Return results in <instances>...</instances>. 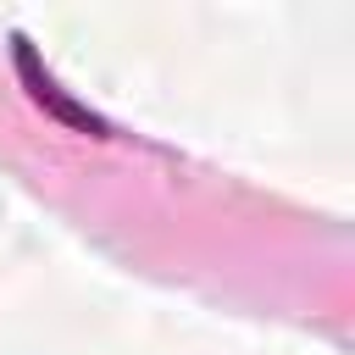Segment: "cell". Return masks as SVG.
I'll use <instances>...</instances> for the list:
<instances>
[{
  "instance_id": "cell-1",
  "label": "cell",
  "mask_w": 355,
  "mask_h": 355,
  "mask_svg": "<svg viewBox=\"0 0 355 355\" xmlns=\"http://www.w3.org/2000/svg\"><path fill=\"white\" fill-rule=\"evenodd\" d=\"M17 67H22V78H28V89H33V100H39V105H50L55 116H67V122H78V128H94V133H105V122H94L83 105H72V100L55 89V78L33 67V50H28V39H17Z\"/></svg>"
}]
</instances>
